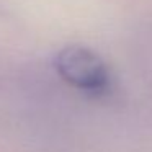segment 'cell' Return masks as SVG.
<instances>
[{
    "instance_id": "1",
    "label": "cell",
    "mask_w": 152,
    "mask_h": 152,
    "mask_svg": "<svg viewBox=\"0 0 152 152\" xmlns=\"http://www.w3.org/2000/svg\"><path fill=\"white\" fill-rule=\"evenodd\" d=\"M54 69L64 82L88 95H103L111 87L108 66L90 48L69 44L54 56Z\"/></svg>"
}]
</instances>
